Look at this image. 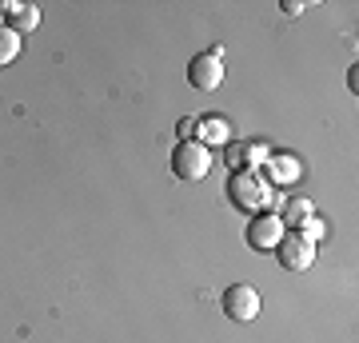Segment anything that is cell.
<instances>
[{"label": "cell", "mask_w": 359, "mask_h": 343, "mask_svg": "<svg viewBox=\"0 0 359 343\" xmlns=\"http://www.w3.org/2000/svg\"><path fill=\"white\" fill-rule=\"evenodd\" d=\"M208 172H212V152L200 140H180L172 152V176L180 184H200Z\"/></svg>", "instance_id": "6da1fadb"}, {"label": "cell", "mask_w": 359, "mask_h": 343, "mask_svg": "<svg viewBox=\"0 0 359 343\" xmlns=\"http://www.w3.org/2000/svg\"><path fill=\"white\" fill-rule=\"evenodd\" d=\"M188 84L200 92H216L224 84V48H208L200 56H192V64H188Z\"/></svg>", "instance_id": "3957f363"}, {"label": "cell", "mask_w": 359, "mask_h": 343, "mask_svg": "<svg viewBox=\"0 0 359 343\" xmlns=\"http://www.w3.org/2000/svg\"><path fill=\"white\" fill-rule=\"evenodd\" d=\"M311 216H316V208H311L308 196H287V203H283V212H280V224L287 231H295L304 220H311Z\"/></svg>", "instance_id": "9c48e42d"}, {"label": "cell", "mask_w": 359, "mask_h": 343, "mask_svg": "<svg viewBox=\"0 0 359 343\" xmlns=\"http://www.w3.org/2000/svg\"><path fill=\"white\" fill-rule=\"evenodd\" d=\"M16 56H20V36H16L8 25H0V68H4V64H13Z\"/></svg>", "instance_id": "30bf717a"}, {"label": "cell", "mask_w": 359, "mask_h": 343, "mask_svg": "<svg viewBox=\"0 0 359 343\" xmlns=\"http://www.w3.org/2000/svg\"><path fill=\"white\" fill-rule=\"evenodd\" d=\"M283 224H280V216H252V224H248V243L256 248V252H276V243L283 240Z\"/></svg>", "instance_id": "8992f818"}, {"label": "cell", "mask_w": 359, "mask_h": 343, "mask_svg": "<svg viewBox=\"0 0 359 343\" xmlns=\"http://www.w3.org/2000/svg\"><path fill=\"white\" fill-rule=\"evenodd\" d=\"M280 8H283L287 16H299V13H304V0H283Z\"/></svg>", "instance_id": "4fadbf2b"}, {"label": "cell", "mask_w": 359, "mask_h": 343, "mask_svg": "<svg viewBox=\"0 0 359 343\" xmlns=\"http://www.w3.org/2000/svg\"><path fill=\"white\" fill-rule=\"evenodd\" d=\"M196 120H200V116H184V120L176 124L180 140H196Z\"/></svg>", "instance_id": "7c38bea8"}, {"label": "cell", "mask_w": 359, "mask_h": 343, "mask_svg": "<svg viewBox=\"0 0 359 343\" xmlns=\"http://www.w3.org/2000/svg\"><path fill=\"white\" fill-rule=\"evenodd\" d=\"M219 307H224V316L236 319V323H252V319L259 316V292L252 283H231L228 292H224V300H219Z\"/></svg>", "instance_id": "277c9868"}, {"label": "cell", "mask_w": 359, "mask_h": 343, "mask_svg": "<svg viewBox=\"0 0 359 343\" xmlns=\"http://www.w3.org/2000/svg\"><path fill=\"white\" fill-rule=\"evenodd\" d=\"M228 160H231V164H244V144H231Z\"/></svg>", "instance_id": "5bb4252c"}, {"label": "cell", "mask_w": 359, "mask_h": 343, "mask_svg": "<svg viewBox=\"0 0 359 343\" xmlns=\"http://www.w3.org/2000/svg\"><path fill=\"white\" fill-rule=\"evenodd\" d=\"M196 140L204 144V148H212V144H228V120L219 112H208L196 120Z\"/></svg>", "instance_id": "52a82bcc"}, {"label": "cell", "mask_w": 359, "mask_h": 343, "mask_svg": "<svg viewBox=\"0 0 359 343\" xmlns=\"http://www.w3.org/2000/svg\"><path fill=\"white\" fill-rule=\"evenodd\" d=\"M276 260L287 271H308L316 264V243H308L299 231H283V240L276 243Z\"/></svg>", "instance_id": "5b68a950"}, {"label": "cell", "mask_w": 359, "mask_h": 343, "mask_svg": "<svg viewBox=\"0 0 359 343\" xmlns=\"http://www.w3.org/2000/svg\"><path fill=\"white\" fill-rule=\"evenodd\" d=\"M228 196H231V203H236V208H244V212H252V216H256L259 208L268 203L271 184L264 176H256V168H240V172L231 176V184H228Z\"/></svg>", "instance_id": "7a4b0ae2"}, {"label": "cell", "mask_w": 359, "mask_h": 343, "mask_svg": "<svg viewBox=\"0 0 359 343\" xmlns=\"http://www.w3.org/2000/svg\"><path fill=\"white\" fill-rule=\"evenodd\" d=\"M295 231H299V236H304L308 243H316V240L323 236V224H320V216H311V220H304V224H299Z\"/></svg>", "instance_id": "8fae6325"}, {"label": "cell", "mask_w": 359, "mask_h": 343, "mask_svg": "<svg viewBox=\"0 0 359 343\" xmlns=\"http://www.w3.org/2000/svg\"><path fill=\"white\" fill-rule=\"evenodd\" d=\"M4 25L13 28L16 36L20 32H32L40 25V8L36 4H20V0H8V16H4Z\"/></svg>", "instance_id": "ba28073f"}]
</instances>
